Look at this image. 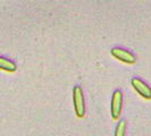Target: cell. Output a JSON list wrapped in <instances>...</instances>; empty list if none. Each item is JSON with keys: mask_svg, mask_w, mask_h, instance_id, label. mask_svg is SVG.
I'll return each instance as SVG.
<instances>
[{"mask_svg": "<svg viewBox=\"0 0 151 136\" xmlns=\"http://www.w3.org/2000/svg\"><path fill=\"white\" fill-rule=\"evenodd\" d=\"M73 103L75 108V113L78 118H83L86 112L85 108V101H84V94L82 87L76 85L73 89Z\"/></svg>", "mask_w": 151, "mask_h": 136, "instance_id": "1", "label": "cell"}, {"mask_svg": "<svg viewBox=\"0 0 151 136\" xmlns=\"http://www.w3.org/2000/svg\"><path fill=\"white\" fill-rule=\"evenodd\" d=\"M110 53L115 59L122 61L124 64H129V65H133L136 62V57L132 52H129V50H125L119 47H115L110 50Z\"/></svg>", "mask_w": 151, "mask_h": 136, "instance_id": "2", "label": "cell"}, {"mask_svg": "<svg viewBox=\"0 0 151 136\" xmlns=\"http://www.w3.org/2000/svg\"><path fill=\"white\" fill-rule=\"evenodd\" d=\"M122 110H123V93H122V91L117 90L113 93L111 107H110L111 118L114 120H117L121 117Z\"/></svg>", "mask_w": 151, "mask_h": 136, "instance_id": "3", "label": "cell"}, {"mask_svg": "<svg viewBox=\"0 0 151 136\" xmlns=\"http://www.w3.org/2000/svg\"><path fill=\"white\" fill-rule=\"evenodd\" d=\"M131 84H132L133 89H134L142 98L147 99V100H151V87L145 83L144 81H142V79L139 78V77H133L132 81H131Z\"/></svg>", "mask_w": 151, "mask_h": 136, "instance_id": "4", "label": "cell"}, {"mask_svg": "<svg viewBox=\"0 0 151 136\" xmlns=\"http://www.w3.org/2000/svg\"><path fill=\"white\" fill-rule=\"evenodd\" d=\"M0 69L4 72H8V73H14L17 70V66L14 61L0 56Z\"/></svg>", "mask_w": 151, "mask_h": 136, "instance_id": "5", "label": "cell"}, {"mask_svg": "<svg viewBox=\"0 0 151 136\" xmlns=\"http://www.w3.org/2000/svg\"><path fill=\"white\" fill-rule=\"evenodd\" d=\"M125 134H126V121L121 120L116 126L114 136H125Z\"/></svg>", "mask_w": 151, "mask_h": 136, "instance_id": "6", "label": "cell"}]
</instances>
